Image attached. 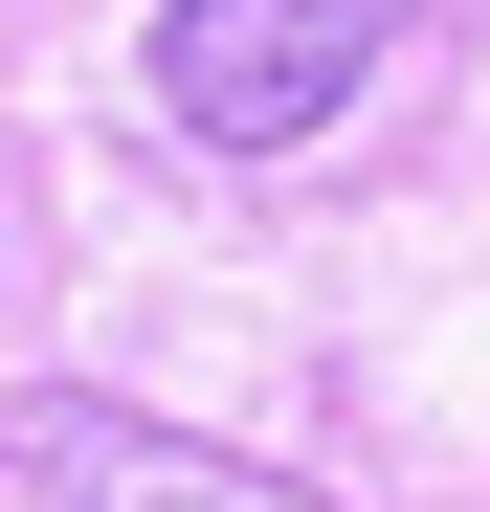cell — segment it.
<instances>
[{
    "label": "cell",
    "mask_w": 490,
    "mask_h": 512,
    "mask_svg": "<svg viewBox=\"0 0 490 512\" xmlns=\"http://www.w3.org/2000/svg\"><path fill=\"white\" fill-rule=\"evenodd\" d=\"M379 45H401V0H156V112L201 156H312Z\"/></svg>",
    "instance_id": "obj_1"
},
{
    "label": "cell",
    "mask_w": 490,
    "mask_h": 512,
    "mask_svg": "<svg viewBox=\"0 0 490 512\" xmlns=\"http://www.w3.org/2000/svg\"><path fill=\"white\" fill-rule=\"evenodd\" d=\"M0 468H23V512H312L290 468L201 446V423H134V401H23Z\"/></svg>",
    "instance_id": "obj_2"
}]
</instances>
